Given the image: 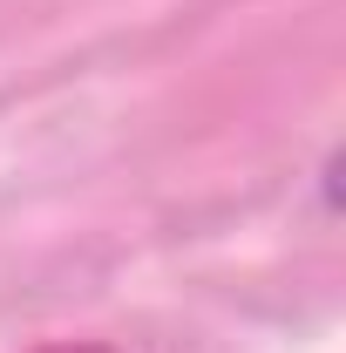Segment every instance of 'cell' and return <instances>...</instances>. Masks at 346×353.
<instances>
[{
	"label": "cell",
	"mask_w": 346,
	"mask_h": 353,
	"mask_svg": "<svg viewBox=\"0 0 346 353\" xmlns=\"http://www.w3.org/2000/svg\"><path fill=\"white\" fill-rule=\"evenodd\" d=\"M48 353H102V347H48Z\"/></svg>",
	"instance_id": "obj_1"
}]
</instances>
